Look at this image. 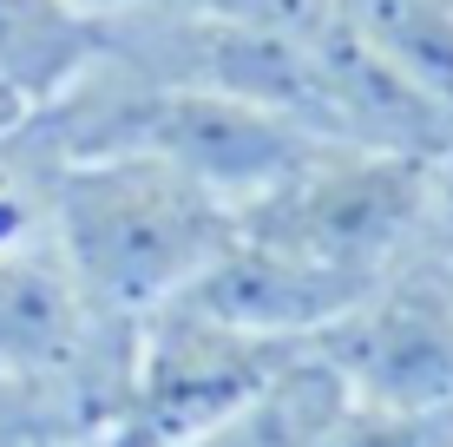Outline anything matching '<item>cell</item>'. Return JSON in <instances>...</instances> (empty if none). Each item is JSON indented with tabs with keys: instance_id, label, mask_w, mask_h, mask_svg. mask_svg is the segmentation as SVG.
I'll list each match as a JSON object with an SVG mask.
<instances>
[{
	"instance_id": "7a4b0ae2",
	"label": "cell",
	"mask_w": 453,
	"mask_h": 447,
	"mask_svg": "<svg viewBox=\"0 0 453 447\" xmlns=\"http://www.w3.org/2000/svg\"><path fill=\"white\" fill-rule=\"evenodd\" d=\"M434 178H441V158L329 145L289 184H276L270 197L237 211V230L342 283L349 297H368L388 270H401L427 243H441Z\"/></svg>"
},
{
	"instance_id": "4fadbf2b",
	"label": "cell",
	"mask_w": 453,
	"mask_h": 447,
	"mask_svg": "<svg viewBox=\"0 0 453 447\" xmlns=\"http://www.w3.org/2000/svg\"><path fill=\"white\" fill-rule=\"evenodd\" d=\"M13 126H27V105L13 99V92H0V138H7Z\"/></svg>"
},
{
	"instance_id": "9a60e30c",
	"label": "cell",
	"mask_w": 453,
	"mask_h": 447,
	"mask_svg": "<svg viewBox=\"0 0 453 447\" xmlns=\"http://www.w3.org/2000/svg\"><path fill=\"white\" fill-rule=\"evenodd\" d=\"M447 257H453V250H447Z\"/></svg>"
},
{
	"instance_id": "8992f818",
	"label": "cell",
	"mask_w": 453,
	"mask_h": 447,
	"mask_svg": "<svg viewBox=\"0 0 453 447\" xmlns=\"http://www.w3.org/2000/svg\"><path fill=\"white\" fill-rule=\"evenodd\" d=\"M335 408H342V381L316 356H303L250 408H237L230 421H217V428H204V435H191L178 447H316L322 421H329Z\"/></svg>"
},
{
	"instance_id": "ba28073f",
	"label": "cell",
	"mask_w": 453,
	"mask_h": 447,
	"mask_svg": "<svg viewBox=\"0 0 453 447\" xmlns=\"http://www.w3.org/2000/svg\"><path fill=\"white\" fill-rule=\"evenodd\" d=\"M316 447H453V408H381L342 395Z\"/></svg>"
},
{
	"instance_id": "5b68a950",
	"label": "cell",
	"mask_w": 453,
	"mask_h": 447,
	"mask_svg": "<svg viewBox=\"0 0 453 447\" xmlns=\"http://www.w3.org/2000/svg\"><path fill=\"white\" fill-rule=\"evenodd\" d=\"M99 53V27L66 0H0V92L40 112Z\"/></svg>"
},
{
	"instance_id": "277c9868",
	"label": "cell",
	"mask_w": 453,
	"mask_h": 447,
	"mask_svg": "<svg viewBox=\"0 0 453 447\" xmlns=\"http://www.w3.org/2000/svg\"><path fill=\"white\" fill-rule=\"evenodd\" d=\"M342 395L381 408H453V257L427 243L388 270L355 310H342L309 343Z\"/></svg>"
},
{
	"instance_id": "3957f363",
	"label": "cell",
	"mask_w": 453,
	"mask_h": 447,
	"mask_svg": "<svg viewBox=\"0 0 453 447\" xmlns=\"http://www.w3.org/2000/svg\"><path fill=\"white\" fill-rule=\"evenodd\" d=\"M303 343L237 329V322L197 310L191 297L165 303L132 329V389H125L119 447H178L204 428L250 408L289 362H303Z\"/></svg>"
},
{
	"instance_id": "6da1fadb",
	"label": "cell",
	"mask_w": 453,
	"mask_h": 447,
	"mask_svg": "<svg viewBox=\"0 0 453 447\" xmlns=\"http://www.w3.org/2000/svg\"><path fill=\"white\" fill-rule=\"evenodd\" d=\"M237 230V211L217 204L197 178L151 151L59 165L53 184V250L80 276L92 310L138 329L165 303L191 297Z\"/></svg>"
},
{
	"instance_id": "7c38bea8",
	"label": "cell",
	"mask_w": 453,
	"mask_h": 447,
	"mask_svg": "<svg viewBox=\"0 0 453 447\" xmlns=\"http://www.w3.org/2000/svg\"><path fill=\"white\" fill-rule=\"evenodd\" d=\"M66 7H80L92 27H112V20H132V13H145L151 0H66Z\"/></svg>"
},
{
	"instance_id": "8fae6325",
	"label": "cell",
	"mask_w": 453,
	"mask_h": 447,
	"mask_svg": "<svg viewBox=\"0 0 453 447\" xmlns=\"http://www.w3.org/2000/svg\"><path fill=\"white\" fill-rule=\"evenodd\" d=\"M434 230H441V243L453 250V151L441 158V178H434Z\"/></svg>"
},
{
	"instance_id": "9c48e42d",
	"label": "cell",
	"mask_w": 453,
	"mask_h": 447,
	"mask_svg": "<svg viewBox=\"0 0 453 447\" xmlns=\"http://www.w3.org/2000/svg\"><path fill=\"white\" fill-rule=\"evenodd\" d=\"M151 7L217 27H257V34H322L335 20L329 0H151Z\"/></svg>"
},
{
	"instance_id": "5bb4252c",
	"label": "cell",
	"mask_w": 453,
	"mask_h": 447,
	"mask_svg": "<svg viewBox=\"0 0 453 447\" xmlns=\"http://www.w3.org/2000/svg\"><path fill=\"white\" fill-rule=\"evenodd\" d=\"M59 447H73V441H59Z\"/></svg>"
},
{
	"instance_id": "30bf717a",
	"label": "cell",
	"mask_w": 453,
	"mask_h": 447,
	"mask_svg": "<svg viewBox=\"0 0 453 447\" xmlns=\"http://www.w3.org/2000/svg\"><path fill=\"white\" fill-rule=\"evenodd\" d=\"M59 441H73L59 389L27 375H0V447H59Z\"/></svg>"
},
{
	"instance_id": "52a82bcc",
	"label": "cell",
	"mask_w": 453,
	"mask_h": 447,
	"mask_svg": "<svg viewBox=\"0 0 453 447\" xmlns=\"http://www.w3.org/2000/svg\"><path fill=\"white\" fill-rule=\"evenodd\" d=\"M53 184L59 158L40 145L34 126H13L0 138V257L27 250L53 230Z\"/></svg>"
}]
</instances>
